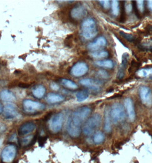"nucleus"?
I'll use <instances>...</instances> for the list:
<instances>
[{
	"instance_id": "f257e3e1",
	"label": "nucleus",
	"mask_w": 152,
	"mask_h": 163,
	"mask_svg": "<svg viewBox=\"0 0 152 163\" xmlns=\"http://www.w3.org/2000/svg\"><path fill=\"white\" fill-rule=\"evenodd\" d=\"M91 113V109L83 107L74 112L70 116L67 123V131L72 137H78L81 134V125Z\"/></svg>"
},
{
	"instance_id": "f03ea898",
	"label": "nucleus",
	"mask_w": 152,
	"mask_h": 163,
	"mask_svg": "<svg viewBox=\"0 0 152 163\" xmlns=\"http://www.w3.org/2000/svg\"><path fill=\"white\" fill-rule=\"evenodd\" d=\"M81 29L82 35L85 39H92L97 35L96 24L94 19L92 18H86L82 22Z\"/></svg>"
},
{
	"instance_id": "7ed1b4c3",
	"label": "nucleus",
	"mask_w": 152,
	"mask_h": 163,
	"mask_svg": "<svg viewBox=\"0 0 152 163\" xmlns=\"http://www.w3.org/2000/svg\"><path fill=\"white\" fill-rule=\"evenodd\" d=\"M101 123V116L100 114L96 113L91 118L87 119L85 123L82 131L86 136H89L93 134L94 131L100 126Z\"/></svg>"
},
{
	"instance_id": "20e7f679",
	"label": "nucleus",
	"mask_w": 152,
	"mask_h": 163,
	"mask_svg": "<svg viewBox=\"0 0 152 163\" xmlns=\"http://www.w3.org/2000/svg\"><path fill=\"white\" fill-rule=\"evenodd\" d=\"M110 116L111 120L114 124L122 122L126 116L123 105L119 103H114L110 109Z\"/></svg>"
},
{
	"instance_id": "39448f33",
	"label": "nucleus",
	"mask_w": 152,
	"mask_h": 163,
	"mask_svg": "<svg viewBox=\"0 0 152 163\" xmlns=\"http://www.w3.org/2000/svg\"><path fill=\"white\" fill-rule=\"evenodd\" d=\"M17 148L13 144H10L3 148L1 153V159L4 163H10L16 156Z\"/></svg>"
},
{
	"instance_id": "423d86ee",
	"label": "nucleus",
	"mask_w": 152,
	"mask_h": 163,
	"mask_svg": "<svg viewBox=\"0 0 152 163\" xmlns=\"http://www.w3.org/2000/svg\"><path fill=\"white\" fill-rule=\"evenodd\" d=\"M23 108L26 112L34 113L45 109V105L37 101L27 99L23 102Z\"/></svg>"
},
{
	"instance_id": "0eeeda50",
	"label": "nucleus",
	"mask_w": 152,
	"mask_h": 163,
	"mask_svg": "<svg viewBox=\"0 0 152 163\" xmlns=\"http://www.w3.org/2000/svg\"><path fill=\"white\" fill-rule=\"evenodd\" d=\"M64 123V115L62 113L55 114L49 122V129L53 133H57L61 130Z\"/></svg>"
},
{
	"instance_id": "6e6552de",
	"label": "nucleus",
	"mask_w": 152,
	"mask_h": 163,
	"mask_svg": "<svg viewBox=\"0 0 152 163\" xmlns=\"http://www.w3.org/2000/svg\"><path fill=\"white\" fill-rule=\"evenodd\" d=\"M88 69V66L85 62H77L71 68V75L75 77H81L87 73Z\"/></svg>"
},
{
	"instance_id": "1a4fd4ad",
	"label": "nucleus",
	"mask_w": 152,
	"mask_h": 163,
	"mask_svg": "<svg viewBox=\"0 0 152 163\" xmlns=\"http://www.w3.org/2000/svg\"><path fill=\"white\" fill-rule=\"evenodd\" d=\"M139 96L144 104L150 106L152 104V92L151 89L146 87L143 86L139 89Z\"/></svg>"
},
{
	"instance_id": "9d476101",
	"label": "nucleus",
	"mask_w": 152,
	"mask_h": 163,
	"mask_svg": "<svg viewBox=\"0 0 152 163\" xmlns=\"http://www.w3.org/2000/svg\"><path fill=\"white\" fill-rule=\"evenodd\" d=\"M3 113V116L7 119H13L18 116L16 106L12 103L8 104L4 107Z\"/></svg>"
},
{
	"instance_id": "9b49d317",
	"label": "nucleus",
	"mask_w": 152,
	"mask_h": 163,
	"mask_svg": "<svg viewBox=\"0 0 152 163\" xmlns=\"http://www.w3.org/2000/svg\"><path fill=\"white\" fill-rule=\"evenodd\" d=\"M124 105L126 108L129 119L130 121L133 122L136 118V112L132 100L130 98H126L124 100Z\"/></svg>"
},
{
	"instance_id": "f8f14e48",
	"label": "nucleus",
	"mask_w": 152,
	"mask_h": 163,
	"mask_svg": "<svg viewBox=\"0 0 152 163\" xmlns=\"http://www.w3.org/2000/svg\"><path fill=\"white\" fill-rule=\"evenodd\" d=\"M107 45V39L103 37L100 36L98 37L93 42L89 43L87 46V49L92 51H97V50L100 48L101 47H103Z\"/></svg>"
},
{
	"instance_id": "ddd939ff",
	"label": "nucleus",
	"mask_w": 152,
	"mask_h": 163,
	"mask_svg": "<svg viewBox=\"0 0 152 163\" xmlns=\"http://www.w3.org/2000/svg\"><path fill=\"white\" fill-rule=\"evenodd\" d=\"M36 128V125L33 122H27L21 125L18 129V134L20 135H26L32 132Z\"/></svg>"
},
{
	"instance_id": "4468645a",
	"label": "nucleus",
	"mask_w": 152,
	"mask_h": 163,
	"mask_svg": "<svg viewBox=\"0 0 152 163\" xmlns=\"http://www.w3.org/2000/svg\"><path fill=\"white\" fill-rule=\"evenodd\" d=\"M81 85H84L86 87L90 88L94 91H98L100 89L101 83L99 82H95L91 78H84L80 82Z\"/></svg>"
},
{
	"instance_id": "2eb2a0df",
	"label": "nucleus",
	"mask_w": 152,
	"mask_h": 163,
	"mask_svg": "<svg viewBox=\"0 0 152 163\" xmlns=\"http://www.w3.org/2000/svg\"><path fill=\"white\" fill-rule=\"evenodd\" d=\"M87 14V11L82 6L75 7L71 11V16L76 20H80L84 17Z\"/></svg>"
},
{
	"instance_id": "dca6fc26",
	"label": "nucleus",
	"mask_w": 152,
	"mask_h": 163,
	"mask_svg": "<svg viewBox=\"0 0 152 163\" xmlns=\"http://www.w3.org/2000/svg\"><path fill=\"white\" fill-rule=\"evenodd\" d=\"M0 98L3 101L7 102H13L16 100V96L13 92L7 89L3 90L0 92Z\"/></svg>"
},
{
	"instance_id": "f3484780",
	"label": "nucleus",
	"mask_w": 152,
	"mask_h": 163,
	"mask_svg": "<svg viewBox=\"0 0 152 163\" xmlns=\"http://www.w3.org/2000/svg\"><path fill=\"white\" fill-rule=\"evenodd\" d=\"M64 97L62 95L54 93H50L47 95L46 97V100L49 104H56L61 103L64 101Z\"/></svg>"
},
{
	"instance_id": "a211bd4d",
	"label": "nucleus",
	"mask_w": 152,
	"mask_h": 163,
	"mask_svg": "<svg viewBox=\"0 0 152 163\" xmlns=\"http://www.w3.org/2000/svg\"><path fill=\"white\" fill-rule=\"evenodd\" d=\"M32 94L34 97L37 98H41L45 94L46 89L42 85H37L33 88Z\"/></svg>"
},
{
	"instance_id": "6ab92c4d",
	"label": "nucleus",
	"mask_w": 152,
	"mask_h": 163,
	"mask_svg": "<svg viewBox=\"0 0 152 163\" xmlns=\"http://www.w3.org/2000/svg\"><path fill=\"white\" fill-rule=\"evenodd\" d=\"M128 55L125 53L123 55L122 57V62L120 66V69L118 72L117 76L119 78H122L125 75V69L126 68V65H127V60H128Z\"/></svg>"
},
{
	"instance_id": "aec40b11",
	"label": "nucleus",
	"mask_w": 152,
	"mask_h": 163,
	"mask_svg": "<svg viewBox=\"0 0 152 163\" xmlns=\"http://www.w3.org/2000/svg\"><path fill=\"white\" fill-rule=\"evenodd\" d=\"M104 129L107 132H110L112 130L111 127V118H110V111L107 108L105 111V124Z\"/></svg>"
},
{
	"instance_id": "412c9836",
	"label": "nucleus",
	"mask_w": 152,
	"mask_h": 163,
	"mask_svg": "<svg viewBox=\"0 0 152 163\" xmlns=\"http://www.w3.org/2000/svg\"><path fill=\"white\" fill-rule=\"evenodd\" d=\"M95 64L101 67L106 68L107 69L113 68L114 66V63L110 60H100L95 62Z\"/></svg>"
},
{
	"instance_id": "4be33fe9",
	"label": "nucleus",
	"mask_w": 152,
	"mask_h": 163,
	"mask_svg": "<svg viewBox=\"0 0 152 163\" xmlns=\"http://www.w3.org/2000/svg\"><path fill=\"white\" fill-rule=\"evenodd\" d=\"M137 75L140 77H152V68L141 69L137 72Z\"/></svg>"
},
{
	"instance_id": "5701e85b",
	"label": "nucleus",
	"mask_w": 152,
	"mask_h": 163,
	"mask_svg": "<svg viewBox=\"0 0 152 163\" xmlns=\"http://www.w3.org/2000/svg\"><path fill=\"white\" fill-rule=\"evenodd\" d=\"M76 96L78 102H82L85 101L89 97V92L87 90H82L77 92Z\"/></svg>"
},
{
	"instance_id": "b1692460",
	"label": "nucleus",
	"mask_w": 152,
	"mask_h": 163,
	"mask_svg": "<svg viewBox=\"0 0 152 163\" xmlns=\"http://www.w3.org/2000/svg\"><path fill=\"white\" fill-rule=\"evenodd\" d=\"M105 140V135L101 132H97L94 134L93 137V141L96 144H101Z\"/></svg>"
},
{
	"instance_id": "393cba45",
	"label": "nucleus",
	"mask_w": 152,
	"mask_h": 163,
	"mask_svg": "<svg viewBox=\"0 0 152 163\" xmlns=\"http://www.w3.org/2000/svg\"><path fill=\"white\" fill-rule=\"evenodd\" d=\"M111 8L112 10V13L114 16H117L120 14V7H119V2L117 0L112 1L111 3Z\"/></svg>"
},
{
	"instance_id": "a878e982",
	"label": "nucleus",
	"mask_w": 152,
	"mask_h": 163,
	"mask_svg": "<svg viewBox=\"0 0 152 163\" xmlns=\"http://www.w3.org/2000/svg\"><path fill=\"white\" fill-rule=\"evenodd\" d=\"M61 83L66 87V88L71 89H76L78 88V86L75 82H72L71 80L68 79H62L61 80Z\"/></svg>"
},
{
	"instance_id": "bb28decb",
	"label": "nucleus",
	"mask_w": 152,
	"mask_h": 163,
	"mask_svg": "<svg viewBox=\"0 0 152 163\" xmlns=\"http://www.w3.org/2000/svg\"><path fill=\"white\" fill-rule=\"evenodd\" d=\"M90 55L96 59H100V58H104L107 57L109 55V53L107 51L102 50V51H99V52H94L91 53Z\"/></svg>"
},
{
	"instance_id": "cd10ccee",
	"label": "nucleus",
	"mask_w": 152,
	"mask_h": 163,
	"mask_svg": "<svg viewBox=\"0 0 152 163\" xmlns=\"http://www.w3.org/2000/svg\"><path fill=\"white\" fill-rule=\"evenodd\" d=\"M34 140V136L32 135H29L28 136L24 137L21 140V143L23 146H27L32 143Z\"/></svg>"
},
{
	"instance_id": "c85d7f7f",
	"label": "nucleus",
	"mask_w": 152,
	"mask_h": 163,
	"mask_svg": "<svg viewBox=\"0 0 152 163\" xmlns=\"http://www.w3.org/2000/svg\"><path fill=\"white\" fill-rule=\"evenodd\" d=\"M101 5L105 9H108L110 8L111 6V3H110V1L109 0H102V1H100Z\"/></svg>"
},
{
	"instance_id": "c756f323",
	"label": "nucleus",
	"mask_w": 152,
	"mask_h": 163,
	"mask_svg": "<svg viewBox=\"0 0 152 163\" xmlns=\"http://www.w3.org/2000/svg\"><path fill=\"white\" fill-rule=\"evenodd\" d=\"M137 8L140 12L143 13L144 11V1L143 0H139L137 1Z\"/></svg>"
},
{
	"instance_id": "7c9ffc66",
	"label": "nucleus",
	"mask_w": 152,
	"mask_h": 163,
	"mask_svg": "<svg viewBox=\"0 0 152 163\" xmlns=\"http://www.w3.org/2000/svg\"><path fill=\"white\" fill-rule=\"evenodd\" d=\"M120 34L121 36L123 37L125 39H128L129 41H132L134 39V37L132 34H128L126 33L123 32H120Z\"/></svg>"
},
{
	"instance_id": "2f4dec72",
	"label": "nucleus",
	"mask_w": 152,
	"mask_h": 163,
	"mask_svg": "<svg viewBox=\"0 0 152 163\" xmlns=\"http://www.w3.org/2000/svg\"><path fill=\"white\" fill-rule=\"evenodd\" d=\"M98 75L100 76H101L102 78H107V77H109L108 73H107L106 71H103V70L100 71L99 72H98Z\"/></svg>"
},
{
	"instance_id": "473e14b6",
	"label": "nucleus",
	"mask_w": 152,
	"mask_h": 163,
	"mask_svg": "<svg viewBox=\"0 0 152 163\" xmlns=\"http://www.w3.org/2000/svg\"><path fill=\"white\" fill-rule=\"evenodd\" d=\"M133 10V6L131 3L127 4L125 7V10L127 13H130Z\"/></svg>"
},
{
	"instance_id": "72a5a7b5",
	"label": "nucleus",
	"mask_w": 152,
	"mask_h": 163,
	"mask_svg": "<svg viewBox=\"0 0 152 163\" xmlns=\"http://www.w3.org/2000/svg\"><path fill=\"white\" fill-rule=\"evenodd\" d=\"M50 87L53 90H55V91H57L60 89V87L55 82H51Z\"/></svg>"
},
{
	"instance_id": "f704fd0d",
	"label": "nucleus",
	"mask_w": 152,
	"mask_h": 163,
	"mask_svg": "<svg viewBox=\"0 0 152 163\" xmlns=\"http://www.w3.org/2000/svg\"><path fill=\"white\" fill-rule=\"evenodd\" d=\"M5 129H6L5 126L3 124L0 123V133H2L3 132H5Z\"/></svg>"
},
{
	"instance_id": "c9c22d12",
	"label": "nucleus",
	"mask_w": 152,
	"mask_h": 163,
	"mask_svg": "<svg viewBox=\"0 0 152 163\" xmlns=\"http://www.w3.org/2000/svg\"><path fill=\"white\" fill-rule=\"evenodd\" d=\"M148 7L149 10L152 12V0H149L148 1Z\"/></svg>"
},
{
	"instance_id": "e433bc0d",
	"label": "nucleus",
	"mask_w": 152,
	"mask_h": 163,
	"mask_svg": "<svg viewBox=\"0 0 152 163\" xmlns=\"http://www.w3.org/2000/svg\"><path fill=\"white\" fill-rule=\"evenodd\" d=\"M3 108L2 104L0 103V113H1L3 112Z\"/></svg>"
},
{
	"instance_id": "4c0bfd02",
	"label": "nucleus",
	"mask_w": 152,
	"mask_h": 163,
	"mask_svg": "<svg viewBox=\"0 0 152 163\" xmlns=\"http://www.w3.org/2000/svg\"><path fill=\"white\" fill-rule=\"evenodd\" d=\"M2 143H3V140H2V139H0V148H1V147Z\"/></svg>"
}]
</instances>
